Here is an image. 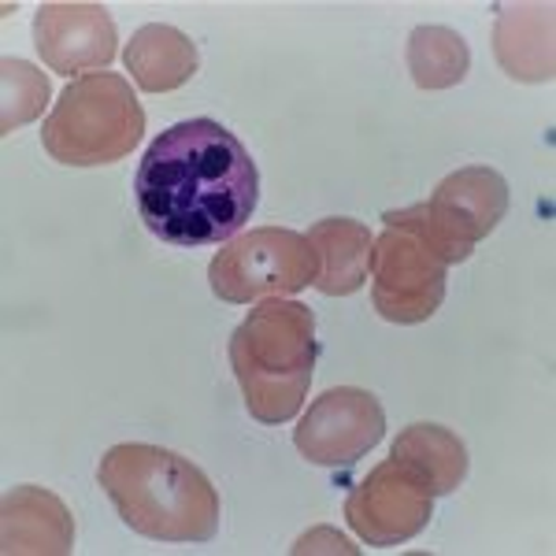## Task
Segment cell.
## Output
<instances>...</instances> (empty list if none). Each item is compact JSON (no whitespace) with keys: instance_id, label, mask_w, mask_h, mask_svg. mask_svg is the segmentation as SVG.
Here are the masks:
<instances>
[{"instance_id":"obj_11","label":"cell","mask_w":556,"mask_h":556,"mask_svg":"<svg viewBox=\"0 0 556 556\" xmlns=\"http://www.w3.org/2000/svg\"><path fill=\"white\" fill-rule=\"evenodd\" d=\"M312 249L319 256L316 286L323 293H353L364 286L371 267V235L353 219H323L312 227Z\"/></svg>"},{"instance_id":"obj_3","label":"cell","mask_w":556,"mask_h":556,"mask_svg":"<svg viewBox=\"0 0 556 556\" xmlns=\"http://www.w3.org/2000/svg\"><path fill=\"white\" fill-rule=\"evenodd\" d=\"M230 364L245 405L264 424H286L301 408L316 364V319L304 304L267 301L230 338Z\"/></svg>"},{"instance_id":"obj_12","label":"cell","mask_w":556,"mask_h":556,"mask_svg":"<svg viewBox=\"0 0 556 556\" xmlns=\"http://www.w3.org/2000/svg\"><path fill=\"white\" fill-rule=\"evenodd\" d=\"M127 67L141 89L164 93L190 83L197 71V49L175 26H141L127 45Z\"/></svg>"},{"instance_id":"obj_4","label":"cell","mask_w":556,"mask_h":556,"mask_svg":"<svg viewBox=\"0 0 556 556\" xmlns=\"http://www.w3.org/2000/svg\"><path fill=\"white\" fill-rule=\"evenodd\" d=\"M141 130H146V115L127 78L97 71L64 89V97L45 119L41 141L60 164L93 167L127 156L138 146Z\"/></svg>"},{"instance_id":"obj_10","label":"cell","mask_w":556,"mask_h":556,"mask_svg":"<svg viewBox=\"0 0 556 556\" xmlns=\"http://www.w3.org/2000/svg\"><path fill=\"white\" fill-rule=\"evenodd\" d=\"M41 60L60 75L108 67L115 56V23L101 4H45L34 20Z\"/></svg>"},{"instance_id":"obj_2","label":"cell","mask_w":556,"mask_h":556,"mask_svg":"<svg viewBox=\"0 0 556 556\" xmlns=\"http://www.w3.org/2000/svg\"><path fill=\"white\" fill-rule=\"evenodd\" d=\"M123 523L160 542H208L219 527L212 482L172 450L115 445L97 471Z\"/></svg>"},{"instance_id":"obj_14","label":"cell","mask_w":556,"mask_h":556,"mask_svg":"<svg viewBox=\"0 0 556 556\" xmlns=\"http://www.w3.org/2000/svg\"><path fill=\"white\" fill-rule=\"evenodd\" d=\"M408 64L424 89L453 86L468 75V45L445 26H419V30H412Z\"/></svg>"},{"instance_id":"obj_13","label":"cell","mask_w":556,"mask_h":556,"mask_svg":"<svg viewBox=\"0 0 556 556\" xmlns=\"http://www.w3.org/2000/svg\"><path fill=\"white\" fill-rule=\"evenodd\" d=\"M393 460H401L430 490V497L450 493L460 486L464 471H468V456H464L460 438L445 434L442 427H412L393 442Z\"/></svg>"},{"instance_id":"obj_5","label":"cell","mask_w":556,"mask_h":556,"mask_svg":"<svg viewBox=\"0 0 556 556\" xmlns=\"http://www.w3.org/2000/svg\"><path fill=\"white\" fill-rule=\"evenodd\" d=\"M508 208V190L501 175L486 167H468L460 175H450L427 204L405 212H390V227L412 230L442 264H460L471 256L475 241L490 235L497 219Z\"/></svg>"},{"instance_id":"obj_6","label":"cell","mask_w":556,"mask_h":556,"mask_svg":"<svg viewBox=\"0 0 556 556\" xmlns=\"http://www.w3.org/2000/svg\"><path fill=\"white\" fill-rule=\"evenodd\" d=\"M212 290L223 301H256L264 293H298L319 278V256L293 230H253L212 260Z\"/></svg>"},{"instance_id":"obj_15","label":"cell","mask_w":556,"mask_h":556,"mask_svg":"<svg viewBox=\"0 0 556 556\" xmlns=\"http://www.w3.org/2000/svg\"><path fill=\"white\" fill-rule=\"evenodd\" d=\"M4 134H12L20 123L34 119L38 108L49 101V83L23 60H4Z\"/></svg>"},{"instance_id":"obj_9","label":"cell","mask_w":556,"mask_h":556,"mask_svg":"<svg viewBox=\"0 0 556 556\" xmlns=\"http://www.w3.org/2000/svg\"><path fill=\"white\" fill-rule=\"evenodd\" d=\"M349 523L371 545H397L419 534L430 519V490L401 460H386L349 497Z\"/></svg>"},{"instance_id":"obj_1","label":"cell","mask_w":556,"mask_h":556,"mask_svg":"<svg viewBox=\"0 0 556 556\" xmlns=\"http://www.w3.org/2000/svg\"><path fill=\"white\" fill-rule=\"evenodd\" d=\"M134 201L152 238L178 249L219 245L256 212L260 172L223 123L186 119L146 149Z\"/></svg>"},{"instance_id":"obj_7","label":"cell","mask_w":556,"mask_h":556,"mask_svg":"<svg viewBox=\"0 0 556 556\" xmlns=\"http://www.w3.org/2000/svg\"><path fill=\"white\" fill-rule=\"evenodd\" d=\"M375 308L393 323L434 316L445 293V264L405 227H390L371 249Z\"/></svg>"},{"instance_id":"obj_8","label":"cell","mask_w":556,"mask_h":556,"mask_svg":"<svg viewBox=\"0 0 556 556\" xmlns=\"http://www.w3.org/2000/svg\"><path fill=\"white\" fill-rule=\"evenodd\" d=\"M382 405L371 393L338 386L304 412L298 427V450L304 453V460L338 468V464H353L356 456L371 450L382 438Z\"/></svg>"}]
</instances>
